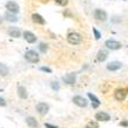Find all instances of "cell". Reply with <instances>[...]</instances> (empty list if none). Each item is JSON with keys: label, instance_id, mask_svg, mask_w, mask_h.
<instances>
[{"label": "cell", "instance_id": "obj_1", "mask_svg": "<svg viewBox=\"0 0 128 128\" xmlns=\"http://www.w3.org/2000/svg\"><path fill=\"white\" fill-rule=\"evenodd\" d=\"M128 96V88L127 86H120L116 88L113 92V97L116 102H124Z\"/></svg>", "mask_w": 128, "mask_h": 128}, {"label": "cell", "instance_id": "obj_4", "mask_svg": "<svg viewBox=\"0 0 128 128\" xmlns=\"http://www.w3.org/2000/svg\"><path fill=\"white\" fill-rule=\"evenodd\" d=\"M72 100H73V103H74L76 106H78V107H86L88 106V104H89V100H88L86 97L80 96V95L74 96Z\"/></svg>", "mask_w": 128, "mask_h": 128}, {"label": "cell", "instance_id": "obj_26", "mask_svg": "<svg viewBox=\"0 0 128 128\" xmlns=\"http://www.w3.org/2000/svg\"><path fill=\"white\" fill-rule=\"evenodd\" d=\"M119 125L121 127H128V120H122V121L119 122Z\"/></svg>", "mask_w": 128, "mask_h": 128}, {"label": "cell", "instance_id": "obj_27", "mask_svg": "<svg viewBox=\"0 0 128 128\" xmlns=\"http://www.w3.org/2000/svg\"><path fill=\"white\" fill-rule=\"evenodd\" d=\"M6 105H7V102L2 97H0V106H1V107H5Z\"/></svg>", "mask_w": 128, "mask_h": 128}, {"label": "cell", "instance_id": "obj_24", "mask_svg": "<svg viewBox=\"0 0 128 128\" xmlns=\"http://www.w3.org/2000/svg\"><path fill=\"white\" fill-rule=\"evenodd\" d=\"M92 32H94V35H95V38L98 40V39H100V37H102V35H100V32H99L98 30L96 29V28H92Z\"/></svg>", "mask_w": 128, "mask_h": 128}, {"label": "cell", "instance_id": "obj_21", "mask_svg": "<svg viewBox=\"0 0 128 128\" xmlns=\"http://www.w3.org/2000/svg\"><path fill=\"white\" fill-rule=\"evenodd\" d=\"M84 128H99L98 121H89Z\"/></svg>", "mask_w": 128, "mask_h": 128}, {"label": "cell", "instance_id": "obj_3", "mask_svg": "<svg viewBox=\"0 0 128 128\" xmlns=\"http://www.w3.org/2000/svg\"><path fill=\"white\" fill-rule=\"evenodd\" d=\"M67 40H68L69 44L72 45H78L82 43L83 38H82V36L78 32H70L68 36H67Z\"/></svg>", "mask_w": 128, "mask_h": 128}, {"label": "cell", "instance_id": "obj_19", "mask_svg": "<svg viewBox=\"0 0 128 128\" xmlns=\"http://www.w3.org/2000/svg\"><path fill=\"white\" fill-rule=\"evenodd\" d=\"M8 74H9L8 66L2 62H0V76H1V78H6Z\"/></svg>", "mask_w": 128, "mask_h": 128}, {"label": "cell", "instance_id": "obj_2", "mask_svg": "<svg viewBox=\"0 0 128 128\" xmlns=\"http://www.w3.org/2000/svg\"><path fill=\"white\" fill-rule=\"evenodd\" d=\"M24 59L30 64H37L39 62V54L34 50H29L24 53Z\"/></svg>", "mask_w": 128, "mask_h": 128}, {"label": "cell", "instance_id": "obj_14", "mask_svg": "<svg viewBox=\"0 0 128 128\" xmlns=\"http://www.w3.org/2000/svg\"><path fill=\"white\" fill-rule=\"evenodd\" d=\"M18 96L21 99H27L28 96H29L27 88L23 86H18Z\"/></svg>", "mask_w": 128, "mask_h": 128}, {"label": "cell", "instance_id": "obj_12", "mask_svg": "<svg viewBox=\"0 0 128 128\" xmlns=\"http://www.w3.org/2000/svg\"><path fill=\"white\" fill-rule=\"evenodd\" d=\"M122 67V64L120 61H111L106 65V69L110 72H116L119 70L120 68Z\"/></svg>", "mask_w": 128, "mask_h": 128}, {"label": "cell", "instance_id": "obj_23", "mask_svg": "<svg viewBox=\"0 0 128 128\" xmlns=\"http://www.w3.org/2000/svg\"><path fill=\"white\" fill-rule=\"evenodd\" d=\"M38 48H39V51L42 52V53H46V51H48V44H45V43H40L39 44V46H38Z\"/></svg>", "mask_w": 128, "mask_h": 128}, {"label": "cell", "instance_id": "obj_28", "mask_svg": "<svg viewBox=\"0 0 128 128\" xmlns=\"http://www.w3.org/2000/svg\"><path fill=\"white\" fill-rule=\"evenodd\" d=\"M45 127L46 128H57V126L51 125V124H48V122H45Z\"/></svg>", "mask_w": 128, "mask_h": 128}, {"label": "cell", "instance_id": "obj_29", "mask_svg": "<svg viewBox=\"0 0 128 128\" xmlns=\"http://www.w3.org/2000/svg\"><path fill=\"white\" fill-rule=\"evenodd\" d=\"M40 70H43V72H48V73H51V69L50 68H48V67H42V68H40Z\"/></svg>", "mask_w": 128, "mask_h": 128}, {"label": "cell", "instance_id": "obj_5", "mask_svg": "<svg viewBox=\"0 0 128 128\" xmlns=\"http://www.w3.org/2000/svg\"><path fill=\"white\" fill-rule=\"evenodd\" d=\"M36 111H37V113L40 114V116H45V114L48 113V111H50V105L44 103V102H40L38 104L36 105Z\"/></svg>", "mask_w": 128, "mask_h": 128}, {"label": "cell", "instance_id": "obj_13", "mask_svg": "<svg viewBox=\"0 0 128 128\" xmlns=\"http://www.w3.org/2000/svg\"><path fill=\"white\" fill-rule=\"evenodd\" d=\"M8 35L10 36V37H13V38H18V37H21L22 32H21V30H20V28L10 27L8 29Z\"/></svg>", "mask_w": 128, "mask_h": 128}, {"label": "cell", "instance_id": "obj_11", "mask_svg": "<svg viewBox=\"0 0 128 128\" xmlns=\"http://www.w3.org/2000/svg\"><path fill=\"white\" fill-rule=\"evenodd\" d=\"M23 38L26 39V42H28L29 44H34V43L37 42V37H36L35 35H34L31 31H23Z\"/></svg>", "mask_w": 128, "mask_h": 128}, {"label": "cell", "instance_id": "obj_10", "mask_svg": "<svg viewBox=\"0 0 128 128\" xmlns=\"http://www.w3.org/2000/svg\"><path fill=\"white\" fill-rule=\"evenodd\" d=\"M6 8L8 9L9 13H13V14H18L20 12V6L15 1H8L6 4Z\"/></svg>", "mask_w": 128, "mask_h": 128}, {"label": "cell", "instance_id": "obj_25", "mask_svg": "<svg viewBox=\"0 0 128 128\" xmlns=\"http://www.w3.org/2000/svg\"><path fill=\"white\" fill-rule=\"evenodd\" d=\"M54 1H56V4L59 5V6H66V5L68 4V0H54Z\"/></svg>", "mask_w": 128, "mask_h": 128}, {"label": "cell", "instance_id": "obj_6", "mask_svg": "<svg viewBox=\"0 0 128 128\" xmlns=\"http://www.w3.org/2000/svg\"><path fill=\"white\" fill-rule=\"evenodd\" d=\"M105 46L111 51H116L121 48V43H119L118 40H114V39H107L105 42Z\"/></svg>", "mask_w": 128, "mask_h": 128}, {"label": "cell", "instance_id": "obj_17", "mask_svg": "<svg viewBox=\"0 0 128 128\" xmlns=\"http://www.w3.org/2000/svg\"><path fill=\"white\" fill-rule=\"evenodd\" d=\"M31 18H32V21L35 22V23H37V24H40V26H44V24H45V18H43L42 15L37 14V13L32 14Z\"/></svg>", "mask_w": 128, "mask_h": 128}, {"label": "cell", "instance_id": "obj_22", "mask_svg": "<svg viewBox=\"0 0 128 128\" xmlns=\"http://www.w3.org/2000/svg\"><path fill=\"white\" fill-rule=\"evenodd\" d=\"M51 88H52V90H54V91H59V90H60V84H59V82H57V81H53V82H51Z\"/></svg>", "mask_w": 128, "mask_h": 128}, {"label": "cell", "instance_id": "obj_9", "mask_svg": "<svg viewBox=\"0 0 128 128\" xmlns=\"http://www.w3.org/2000/svg\"><path fill=\"white\" fill-rule=\"evenodd\" d=\"M94 18H95L97 21L104 22L107 20V14L105 10H103V9H95V12H94Z\"/></svg>", "mask_w": 128, "mask_h": 128}, {"label": "cell", "instance_id": "obj_16", "mask_svg": "<svg viewBox=\"0 0 128 128\" xmlns=\"http://www.w3.org/2000/svg\"><path fill=\"white\" fill-rule=\"evenodd\" d=\"M26 122H27V125L29 126L30 128L38 127V121H37V119H36L35 116H28L27 119H26Z\"/></svg>", "mask_w": 128, "mask_h": 128}, {"label": "cell", "instance_id": "obj_20", "mask_svg": "<svg viewBox=\"0 0 128 128\" xmlns=\"http://www.w3.org/2000/svg\"><path fill=\"white\" fill-rule=\"evenodd\" d=\"M5 20L8 22H18V18L15 16V14L9 13V12H7L6 14H5Z\"/></svg>", "mask_w": 128, "mask_h": 128}, {"label": "cell", "instance_id": "obj_15", "mask_svg": "<svg viewBox=\"0 0 128 128\" xmlns=\"http://www.w3.org/2000/svg\"><path fill=\"white\" fill-rule=\"evenodd\" d=\"M88 98L91 100V104H92V107H94V108H97V107L100 105V100H99V98L97 97V96L94 95V94L88 92Z\"/></svg>", "mask_w": 128, "mask_h": 128}, {"label": "cell", "instance_id": "obj_18", "mask_svg": "<svg viewBox=\"0 0 128 128\" xmlns=\"http://www.w3.org/2000/svg\"><path fill=\"white\" fill-rule=\"evenodd\" d=\"M107 57H108V52H107V50H99L98 53H97V60L100 61V62L105 61V60L107 59Z\"/></svg>", "mask_w": 128, "mask_h": 128}, {"label": "cell", "instance_id": "obj_7", "mask_svg": "<svg viewBox=\"0 0 128 128\" xmlns=\"http://www.w3.org/2000/svg\"><path fill=\"white\" fill-rule=\"evenodd\" d=\"M62 81L67 86H74L75 82H76V74L75 73H68L62 78Z\"/></svg>", "mask_w": 128, "mask_h": 128}, {"label": "cell", "instance_id": "obj_8", "mask_svg": "<svg viewBox=\"0 0 128 128\" xmlns=\"http://www.w3.org/2000/svg\"><path fill=\"white\" fill-rule=\"evenodd\" d=\"M95 119L97 121H103V122H106V121H110L111 120V116L107 112L105 111H99L97 113L95 114Z\"/></svg>", "mask_w": 128, "mask_h": 128}, {"label": "cell", "instance_id": "obj_31", "mask_svg": "<svg viewBox=\"0 0 128 128\" xmlns=\"http://www.w3.org/2000/svg\"><path fill=\"white\" fill-rule=\"evenodd\" d=\"M1 22H2V18H0V23H1Z\"/></svg>", "mask_w": 128, "mask_h": 128}, {"label": "cell", "instance_id": "obj_30", "mask_svg": "<svg viewBox=\"0 0 128 128\" xmlns=\"http://www.w3.org/2000/svg\"><path fill=\"white\" fill-rule=\"evenodd\" d=\"M112 21H113V22H120L121 20H120L119 18H113V20H112Z\"/></svg>", "mask_w": 128, "mask_h": 128}]
</instances>
